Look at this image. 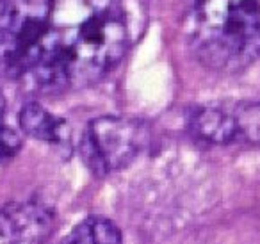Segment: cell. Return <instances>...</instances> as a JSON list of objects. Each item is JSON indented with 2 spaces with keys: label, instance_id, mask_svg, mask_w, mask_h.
I'll use <instances>...</instances> for the list:
<instances>
[{
  "label": "cell",
  "instance_id": "obj_6",
  "mask_svg": "<svg viewBox=\"0 0 260 244\" xmlns=\"http://www.w3.org/2000/svg\"><path fill=\"white\" fill-rule=\"evenodd\" d=\"M20 127L25 134L38 141L64 146L70 143V127L59 116L40 105L38 102H27L20 111Z\"/></svg>",
  "mask_w": 260,
  "mask_h": 244
},
{
  "label": "cell",
  "instance_id": "obj_8",
  "mask_svg": "<svg viewBox=\"0 0 260 244\" xmlns=\"http://www.w3.org/2000/svg\"><path fill=\"white\" fill-rule=\"evenodd\" d=\"M237 123V143H260V102H246L232 107Z\"/></svg>",
  "mask_w": 260,
  "mask_h": 244
},
{
  "label": "cell",
  "instance_id": "obj_7",
  "mask_svg": "<svg viewBox=\"0 0 260 244\" xmlns=\"http://www.w3.org/2000/svg\"><path fill=\"white\" fill-rule=\"evenodd\" d=\"M61 244H123V235L109 218L87 216L73 226Z\"/></svg>",
  "mask_w": 260,
  "mask_h": 244
},
{
  "label": "cell",
  "instance_id": "obj_3",
  "mask_svg": "<svg viewBox=\"0 0 260 244\" xmlns=\"http://www.w3.org/2000/svg\"><path fill=\"white\" fill-rule=\"evenodd\" d=\"M150 130L141 119L130 116H100L86 125L79 151L93 175L107 176L134 162L146 148Z\"/></svg>",
  "mask_w": 260,
  "mask_h": 244
},
{
  "label": "cell",
  "instance_id": "obj_4",
  "mask_svg": "<svg viewBox=\"0 0 260 244\" xmlns=\"http://www.w3.org/2000/svg\"><path fill=\"white\" fill-rule=\"evenodd\" d=\"M55 228V212L43 201H11L0 208V244H43Z\"/></svg>",
  "mask_w": 260,
  "mask_h": 244
},
{
  "label": "cell",
  "instance_id": "obj_2",
  "mask_svg": "<svg viewBox=\"0 0 260 244\" xmlns=\"http://www.w3.org/2000/svg\"><path fill=\"white\" fill-rule=\"evenodd\" d=\"M187 45L203 66L237 73L260 59V0H194Z\"/></svg>",
  "mask_w": 260,
  "mask_h": 244
},
{
  "label": "cell",
  "instance_id": "obj_9",
  "mask_svg": "<svg viewBox=\"0 0 260 244\" xmlns=\"http://www.w3.org/2000/svg\"><path fill=\"white\" fill-rule=\"evenodd\" d=\"M6 98L0 93V162L8 161V159L15 157L18 154L20 146H22V139L20 136L6 125Z\"/></svg>",
  "mask_w": 260,
  "mask_h": 244
},
{
  "label": "cell",
  "instance_id": "obj_5",
  "mask_svg": "<svg viewBox=\"0 0 260 244\" xmlns=\"http://www.w3.org/2000/svg\"><path fill=\"white\" fill-rule=\"evenodd\" d=\"M187 130L192 137L207 144L237 143V123L232 109L219 105L192 107L187 114Z\"/></svg>",
  "mask_w": 260,
  "mask_h": 244
},
{
  "label": "cell",
  "instance_id": "obj_1",
  "mask_svg": "<svg viewBox=\"0 0 260 244\" xmlns=\"http://www.w3.org/2000/svg\"><path fill=\"white\" fill-rule=\"evenodd\" d=\"M128 48L121 0H0V79L47 95L84 89Z\"/></svg>",
  "mask_w": 260,
  "mask_h": 244
}]
</instances>
